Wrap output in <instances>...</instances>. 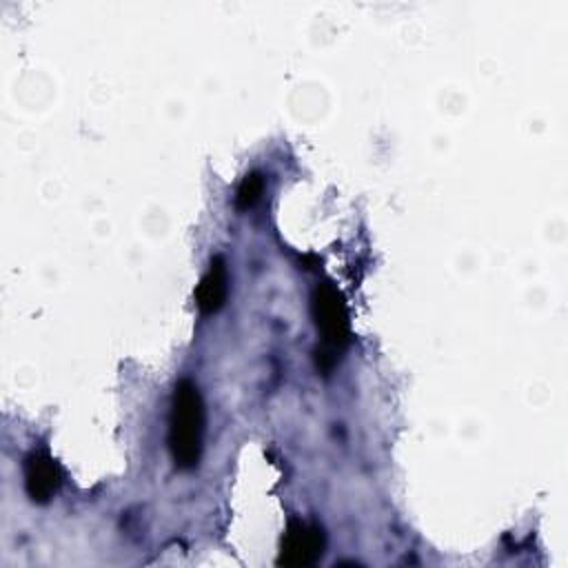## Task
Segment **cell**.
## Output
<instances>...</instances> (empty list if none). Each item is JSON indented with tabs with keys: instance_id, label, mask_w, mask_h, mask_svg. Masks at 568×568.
Returning <instances> with one entry per match:
<instances>
[{
	"instance_id": "6",
	"label": "cell",
	"mask_w": 568,
	"mask_h": 568,
	"mask_svg": "<svg viewBox=\"0 0 568 568\" xmlns=\"http://www.w3.org/2000/svg\"><path fill=\"white\" fill-rule=\"evenodd\" d=\"M264 175L253 171L248 175H244V180L240 182L237 186V193H235V209L237 211H248L251 206H255L264 193Z\"/></svg>"
},
{
	"instance_id": "1",
	"label": "cell",
	"mask_w": 568,
	"mask_h": 568,
	"mask_svg": "<svg viewBox=\"0 0 568 568\" xmlns=\"http://www.w3.org/2000/svg\"><path fill=\"white\" fill-rule=\"evenodd\" d=\"M204 439V402L189 379L178 382L169 415V450L178 468H195Z\"/></svg>"
},
{
	"instance_id": "4",
	"label": "cell",
	"mask_w": 568,
	"mask_h": 568,
	"mask_svg": "<svg viewBox=\"0 0 568 568\" xmlns=\"http://www.w3.org/2000/svg\"><path fill=\"white\" fill-rule=\"evenodd\" d=\"M24 490L31 501L36 504H47L58 486H60V470L53 457L44 450H33L24 457Z\"/></svg>"
},
{
	"instance_id": "5",
	"label": "cell",
	"mask_w": 568,
	"mask_h": 568,
	"mask_svg": "<svg viewBox=\"0 0 568 568\" xmlns=\"http://www.w3.org/2000/svg\"><path fill=\"white\" fill-rule=\"evenodd\" d=\"M226 297H229L226 260L222 255H215V257H211V264L195 288V304H197L200 313L213 315L224 306Z\"/></svg>"
},
{
	"instance_id": "2",
	"label": "cell",
	"mask_w": 568,
	"mask_h": 568,
	"mask_svg": "<svg viewBox=\"0 0 568 568\" xmlns=\"http://www.w3.org/2000/svg\"><path fill=\"white\" fill-rule=\"evenodd\" d=\"M311 315L322 335V346L315 348V364L317 371L328 373L351 342V322L344 295L331 282L317 284L311 293Z\"/></svg>"
},
{
	"instance_id": "3",
	"label": "cell",
	"mask_w": 568,
	"mask_h": 568,
	"mask_svg": "<svg viewBox=\"0 0 568 568\" xmlns=\"http://www.w3.org/2000/svg\"><path fill=\"white\" fill-rule=\"evenodd\" d=\"M324 530L317 524H306L302 519H291L280 544V566L306 568L315 564L324 552Z\"/></svg>"
}]
</instances>
